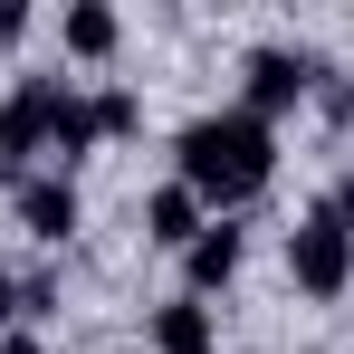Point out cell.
<instances>
[{
  "label": "cell",
  "mask_w": 354,
  "mask_h": 354,
  "mask_svg": "<svg viewBox=\"0 0 354 354\" xmlns=\"http://www.w3.org/2000/svg\"><path fill=\"white\" fill-rule=\"evenodd\" d=\"M19 29H29V10H19V0H0V48H10Z\"/></svg>",
  "instance_id": "15"
},
{
  "label": "cell",
  "mask_w": 354,
  "mask_h": 354,
  "mask_svg": "<svg viewBox=\"0 0 354 354\" xmlns=\"http://www.w3.org/2000/svg\"><path fill=\"white\" fill-rule=\"evenodd\" d=\"M58 39H67V58H115V48H124V19L106 10V0H67Z\"/></svg>",
  "instance_id": "9"
},
{
  "label": "cell",
  "mask_w": 354,
  "mask_h": 354,
  "mask_svg": "<svg viewBox=\"0 0 354 354\" xmlns=\"http://www.w3.org/2000/svg\"><path fill=\"white\" fill-rule=\"evenodd\" d=\"M239 259H249V239L230 230V221H211V230L182 249V278H192V297H211V288H230L239 278Z\"/></svg>",
  "instance_id": "8"
},
{
  "label": "cell",
  "mask_w": 354,
  "mask_h": 354,
  "mask_svg": "<svg viewBox=\"0 0 354 354\" xmlns=\"http://www.w3.org/2000/svg\"><path fill=\"white\" fill-rule=\"evenodd\" d=\"M144 335H153V354H221V326H211V306L182 288V297H163L153 316H144Z\"/></svg>",
  "instance_id": "7"
},
{
  "label": "cell",
  "mask_w": 354,
  "mask_h": 354,
  "mask_svg": "<svg viewBox=\"0 0 354 354\" xmlns=\"http://www.w3.org/2000/svg\"><path fill=\"white\" fill-rule=\"evenodd\" d=\"M326 211H335V221L354 230V173H335V192H326Z\"/></svg>",
  "instance_id": "13"
},
{
  "label": "cell",
  "mask_w": 354,
  "mask_h": 354,
  "mask_svg": "<svg viewBox=\"0 0 354 354\" xmlns=\"http://www.w3.org/2000/svg\"><path fill=\"white\" fill-rule=\"evenodd\" d=\"M134 124H144V96L134 86H106L96 96V134H134Z\"/></svg>",
  "instance_id": "11"
},
{
  "label": "cell",
  "mask_w": 354,
  "mask_h": 354,
  "mask_svg": "<svg viewBox=\"0 0 354 354\" xmlns=\"http://www.w3.org/2000/svg\"><path fill=\"white\" fill-rule=\"evenodd\" d=\"M10 201H19V230L39 239V249H67V239H77V221H86V201H77V173H58V163H48V173H29Z\"/></svg>",
  "instance_id": "5"
},
{
  "label": "cell",
  "mask_w": 354,
  "mask_h": 354,
  "mask_svg": "<svg viewBox=\"0 0 354 354\" xmlns=\"http://www.w3.org/2000/svg\"><path fill=\"white\" fill-rule=\"evenodd\" d=\"M58 77H19L10 86V106H0V182L19 192L29 182V153H48V124H58Z\"/></svg>",
  "instance_id": "3"
},
{
  "label": "cell",
  "mask_w": 354,
  "mask_h": 354,
  "mask_svg": "<svg viewBox=\"0 0 354 354\" xmlns=\"http://www.w3.org/2000/svg\"><path fill=\"white\" fill-rule=\"evenodd\" d=\"M19 316H58V278H19Z\"/></svg>",
  "instance_id": "12"
},
{
  "label": "cell",
  "mask_w": 354,
  "mask_h": 354,
  "mask_svg": "<svg viewBox=\"0 0 354 354\" xmlns=\"http://www.w3.org/2000/svg\"><path fill=\"white\" fill-rule=\"evenodd\" d=\"M86 144H106V134H96V96H77V86H67V96H58V124H48L58 173H77V153H86Z\"/></svg>",
  "instance_id": "10"
},
{
  "label": "cell",
  "mask_w": 354,
  "mask_h": 354,
  "mask_svg": "<svg viewBox=\"0 0 354 354\" xmlns=\"http://www.w3.org/2000/svg\"><path fill=\"white\" fill-rule=\"evenodd\" d=\"M278 173V124H259L249 106H221V115H192L173 134V182H192L201 201H211V221L249 201L259 182Z\"/></svg>",
  "instance_id": "1"
},
{
  "label": "cell",
  "mask_w": 354,
  "mask_h": 354,
  "mask_svg": "<svg viewBox=\"0 0 354 354\" xmlns=\"http://www.w3.org/2000/svg\"><path fill=\"white\" fill-rule=\"evenodd\" d=\"M0 354H48V345H39L29 326H10V335H0Z\"/></svg>",
  "instance_id": "16"
},
{
  "label": "cell",
  "mask_w": 354,
  "mask_h": 354,
  "mask_svg": "<svg viewBox=\"0 0 354 354\" xmlns=\"http://www.w3.org/2000/svg\"><path fill=\"white\" fill-rule=\"evenodd\" d=\"M288 278H297L306 297H345V288H354V230L326 211V201L288 230Z\"/></svg>",
  "instance_id": "2"
},
{
  "label": "cell",
  "mask_w": 354,
  "mask_h": 354,
  "mask_svg": "<svg viewBox=\"0 0 354 354\" xmlns=\"http://www.w3.org/2000/svg\"><path fill=\"white\" fill-rule=\"evenodd\" d=\"M201 230H211V201H201L192 182H153V192H144V239H153V249H192Z\"/></svg>",
  "instance_id": "6"
},
{
  "label": "cell",
  "mask_w": 354,
  "mask_h": 354,
  "mask_svg": "<svg viewBox=\"0 0 354 354\" xmlns=\"http://www.w3.org/2000/svg\"><path fill=\"white\" fill-rule=\"evenodd\" d=\"M10 326H19V278L0 268V335H10Z\"/></svg>",
  "instance_id": "14"
},
{
  "label": "cell",
  "mask_w": 354,
  "mask_h": 354,
  "mask_svg": "<svg viewBox=\"0 0 354 354\" xmlns=\"http://www.w3.org/2000/svg\"><path fill=\"white\" fill-rule=\"evenodd\" d=\"M306 96H316V58H306V48H278V39H268V48L239 58V106L259 124L288 115V106H306Z\"/></svg>",
  "instance_id": "4"
}]
</instances>
